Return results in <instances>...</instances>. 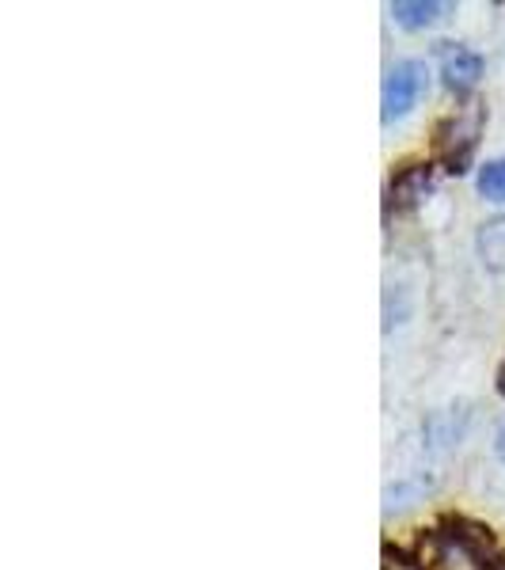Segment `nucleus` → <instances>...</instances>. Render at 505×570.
<instances>
[{"instance_id": "nucleus-7", "label": "nucleus", "mask_w": 505, "mask_h": 570, "mask_svg": "<svg viewBox=\"0 0 505 570\" xmlns=\"http://www.w3.org/2000/svg\"><path fill=\"white\" fill-rule=\"evenodd\" d=\"M475 187H479V195L486 202H505V156H502V160H486L483 164Z\"/></svg>"}, {"instance_id": "nucleus-2", "label": "nucleus", "mask_w": 505, "mask_h": 570, "mask_svg": "<svg viewBox=\"0 0 505 570\" xmlns=\"http://www.w3.org/2000/svg\"><path fill=\"white\" fill-rule=\"evenodd\" d=\"M429 85V72L422 61H396L384 77V122H396V118H407L410 110L418 107L422 91Z\"/></svg>"}, {"instance_id": "nucleus-1", "label": "nucleus", "mask_w": 505, "mask_h": 570, "mask_svg": "<svg viewBox=\"0 0 505 570\" xmlns=\"http://www.w3.org/2000/svg\"><path fill=\"white\" fill-rule=\"evenodd\" d=\"M483 126H486V107L483 104H464L453 118H448L445 130H440V141H437L448 171H456V176L467 171V160H472L475 145H479Z\"/></svg>"}, {"instance_id": "nucleus-9", "label": "nucleus", "mask_w": 505, "mask_h": 570, "mask_svg": "<svg viewBox=\"0 0 505 570\" xmlns=\"http://www.w3.org/2000/svg\"><path fill=\"white\" fill-rule=\"evenodd\" d=\"M498 392L505 395V365H502V370H498Z\"/></svg>"}, {"instance_id": "nucleus-6", "label": "nucleus", "mask_w": 505, "mask_h": 570, "mask_svg": "<svg viewBox=\"0 0 505 570\" xmlns=\"http://www.w3.org/2000/svg\"><path fill=\"white\" fill-rule=\"evenodd\" d=\"M388 12H392V20L399 27H407V31H422V27L437 23L440 16L448 12V4H437V0H399Z\"/></svg>"}, {"instance_id": "nucleus-8", "label": "nucleus", "mask_w": 505, "mask_h": 570, "mask_svg": "<svg viewBox=\"0 0 505 570\" xmlns=\"http://www.w3.org/2000/svg\"><path fill=\"white\" fill-rule=\"evenodd\" d=\"M494 449H498V456H502V464H505V426L498 430V438H494Z\"/></svg>"}, {"instance_id": "nucleus-5", "label": "nucleus", "mask_w": 505, "mask_h": 570, "mask_svg": "<svg viewBox=\"0 0 505 570\" xmlns=\"http://www.w3.org/2000/svg\"><path fill=\"white\" fill-rule=\"evenodd\" d=\"M475 247H479V259L486 263V271L505 274V214L491 217L486 225H479Z\"/></svg>"}, {"instance_id": "nucleus-3", "label": "nucleus", "mask_w": 505, "mask_h": 570, "mask_svg": "<svg viewBox=\"0 0 505 570\" xmlns=\"http://www.w3.org/2000/svg\"><path fill=\"white\" fill-rule=\"evenodd\" d=\"M440 77H445V85L456 91V96H464V91H472L479 85L483 77V58L475 50H467V46H448L440 50Z\"/></svg>"}, {"instance_id": "nucleus-4", "label": "nucleus", "mask_w": 505, "mask_h": 570, "mask_svg": "<svg viewBox=\"0 0 505 570\" xmlns=\"http://www.w3.org/2000/svg\"><path fill=\"white\" fill-rule=\"evenodd\" d=\"M429 190H434V168H429V164H410V168H403L399 176L392 179L388 202L396 209H415L426 202Z\"/></svg>"}]
</instances>
